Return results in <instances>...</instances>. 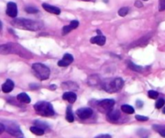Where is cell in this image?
Listing matches in <instances>:
<instances>
[{"instance_id":"cell-29","label":"cell","mask_w":165,"mask_h":138,"mask_svg":"<svg viewBox=\"0 0 165 138\" xmlns=\"http://www.w3.org/2000/svg\"><path fill=\"white\" fill-rule=\"evenodd\" d=\"M148 96H149V98H151V99H155L159 96V93L155 91H148Z\"/></svg>"},{"instance_id":"cell-26","label":"cell","mask_w":165,"mask_h":138,"mask_svg":"<svg viewBox=\"0 0 165 138\" xmlns=\"http://www.w3.org/2000/svg\"><path fill=\"white\" fill-rule=\"evenodd\" d=\"M35 124H36V126H37V127H40V128H47L49 126H48V124H47L45 122H41V121H40V120H36L35 121Z\"/></svg>"},{"instance_id":"cell-39","label":"cell","mask_w":165,"mask_h":138,"mask_svg":"<svg viewBox=\"0 0 165 138\" xmlns=\"http://www.w3.org/2000/svg\"><path fill=\"white\" fill-rule=\"evenodd\" d=\"M96 32H97V33H98V34H101V31H100V30H99V29H98V30H97V31H96Z\"/></svg>"},{"instance_id":"cell-37","label":"cell","mask_w":165,"mask_h":138,"mask_svg":"<svg viewBox=\"0 0 165 138\" xmlns=\"http://www.w3.org/2000/svg\"><path fill=\"white\" fill-rule=\"evenodd\" d=\"M2 28H3V24H2V22L0 20V31L2 30Z\"/></svg>"},{"instance_id":"cell-12","label":"cell","mask_w":165,"mask_h":138,"mask_svg":"<svg viewBox=\"0 0 165 138\" xmlns=\"http://www.w3.org/2000/svg\"><path fill=\"white\" fill-rule=\"evenodd\" d=\"M62 99H64V100H67V102H69L70 104H74L76 101V99H77V95H76L75 92L67 91L62 95Z\"/></svg>"},{"instance_id":"cell-34","label":"cell","mask_w":165,"mask_h":138,"mask_svg":"<svg viewBox=\"0 0 165 138\" xmlns=\"http://www.w3.org/2000/svg\"><path fill=\"white\" fill-rule=\"evenodd\" d=\"M136 105L139 108H141V107H142V106H143V103H142L141 100H137Z\"/></svg>"},{"instance_id":"cell-28","label":"cell","mask_w":165,"mask_h":138,"mask_svg":"<svg viewBox=\"0 0 165 138\" xmlns=\"http://www.w3.org/2000/svg\"><path fill=\"white\" fill-rule=\"evenodd\" d=\"M72 27L70 26V24H69V25H67V26H64L62 28V35H67V33H69V32L72 31Z\"/></svg>"},{"instance_id":"cell-24","label":"cell","mask_w":165,"mask_h":138,"mask_svg":"<svg viewBox=\"0 0 165 138\" xmlns=\"http://www.w3.org/2000/svg\"><path fill=\"white\" fill-rule=\"evenodd\" d=\"M129 8H127V7H124V8H121L119 9L118 10V15L121 17H125L126 16L127 14L129 13Z\"/></svg>"},{"instance_id":"cell-33","label":"cell","mask_w":165,"mask_h":138,"mask_svg":"<svg viewBox=\"0 0 165 138\" xmlns=\"http://www.w3.org/2000/svg\"><path fill=\"white\" fill-rule=\"evenodd\" d=\"M95 137L96 138H110L111 137V136L108 135V134H101V135L96 136Z\"/></svg>"},{"instance_id":"cell-30","label":"cell","mask_w":165,"mask_h":138,"mask_svg":"<svg viewBox=\"0 0 165 138\" xmlns=\"http://www.w3.org/2000/svg\"><path fill=\"white\" fill-rule=\"evenodd\" d=\"M135 118H136L137 120L139 121H142V122H144V121H147L149 120V118L147 117V116H139V115H136L135 116Z\"/></svg>"},{"instance_id":"cell-41","label":"cell","mask_w":165,"mask_h":138,"mask_svg":"<svg viewBox=\"0 0 165 138\" xmlns=\"http://www.w3.org/2000/svg\"><path fill=\"white\" fill-rule=\"evenodd\" d=\"M143 1H147V0H143Z\"/></svg>"},{"instance_id":"cell-5","label":"cell","mask_w":165,"mask_h":138,"mask_svg":"<svg viewBox=\"0 0 165 138\" xmlns=\"http://www.w3.org/2000/svg\"><path fill=\"white\" fill-rule=\"evenodd\" d=\"M32 69L36 78L40 79L41 81L46 80L49 78L50 75V70L47 67L46 65L42 63H34L32 65Z\"/></svg>"},{"instance_id":"cell-20","label":"cell","mask_w":165,"mask_h":138,"mask_svg":"<svg viewBox=\"0 0 165 138\" xmlns=\"http://www.w3.org/2000/svg\"><path fill=\"white\" fill-rule=\"evenodd\" d=\"M121 109L124 113H126V114H129V115L134 114V112H135L134 107H132V106H130V105H128V104L122 105V106L121 107Z\"/></svg>"},{"instance_id":"cell-35","label":"cell","mask_w":165,"mask_h":138,"mask_svg":"<svg viewBox=\"0 0 165 138\" xmlns=\"http://www.w3.org/2000/svg\"><path fill=\"white\" fill-rule=\"evenodd\" d=\"M4 131H5V125L0 123V134H2Z\"/></svg>"},{"instance_id":"cell-11","label":"cell","mask_w":165,"mask_h":138,"mask_svg":"<svg viewBox=\"0 0 165 138\" xmlns=\"http://www.w3.org/2000/svg\"><path fill=\"white\" fill-rule=\"evenodd\" d=\"M106 117H107L108 121L112 123H115L120 119L121 114H120V112L117 111V110H111V111H109L107 113V116Z\"/></svg>"},{"instance_id":"cell-3","label":"cell","mask_w":165,"mask_h":138,"mask_svg":"<svg viewBox=\"0 0 165 138\" xmlns=\"http://www.w3.org/2000/svg\"><path fill=\"white\" fill-rule=\"evenodd\" d=\"M34 109L38 115L41 116L49 117L54 115V110L53 105L46 101H39L34 104Z\"/></svg>"},{"instance_id":"cell-6","label":"cell","mask_w":165,"mask_h":138,"mask_svg":"<svg viewBox=\"0 0 165 138\" xmlns=\"http://www.w3.org/2000/svg\"><path fill=\"white\" fill-rule=\"evenodd\" d=\"M114 105H115V100L113 99H104L95 101V107L101 112L108 113L109 111L113 109Z\"/></svg>"},{"instance_id":"cell-1","label":"cell","mask_w":165,"mask_h":138,"mask_svg":"<svg viewBox=\"0 0 165 138\" xmlns=\"http://www.w3.org/2000/svg\"><path fill=\"white\" fill-rule=\"evenodd\" d=\"M12 26L17 28L28 30V31H39L44 28V24L41 21H36L28 19L18 18L11 21Z\"/></svg>"},{"instance_id":"cell-9","label":"cell","mask_w":165,"mask_h":138,"mask_svg":"<svg viewBox=\"0 0 165 138\" xmlns=\"http://www.w3.org/2000/svg\"><path fill=\"white\" fill-rule=\"evenodd\" d=\"M6 13L11 18H16L17 16V14H18V8H17L16 3H14V2H9L7 5Z\"/></svg>"},{"instance_id":"cell-2","label":"cell","mask_w":165,"mask_h":138,"mask_svg":"<svg viewBox=\"0 0 165 138\" xmlns=\"http://www.w3.org/2000/svg\"><path fill=\"white\" fill-rule=\"evenodd\" d=\"M11 53H15L19 55L20 57L25 58H32V53L28 50L22 47L21 45L16 43H8V44L0 45V54L8 55Z\"/></svg>"},{"instance_id":"cell-40","label":"cell","mask_w":165,"mask_h":138,"mask_svg":"<svg viewBox=\"0 0 165 138\" xmlns=\"http://www.w3.org/2000/svg\"><path fill=\"white\" fill-rule=\"evenodd\" d=\"M82 1H85V2H88V1H91V0H82Z\"/></svg>"},{"instance_id":"cell-23","label":"cell","mask_w":165,"mask_h":138,"mask_svg":"<svg viewBox=\"0 0 165 138\" xmlns=\"http://www.w3.org/2000/svg\"><path fill=\"white\" fill-rule=\"evenodd\" d=\"M127 65H128V67H129L130 70H132L134 71H136V72H142V69H143L142 66L135 65V64H134V63L132 62H130V61H128V62H127Z\"/></svg>"},{"instance_id":"cell-27","label":"cell","mask_w":165,"mask_h":138,"mask_svg":"<svg viewBox=\"0 0 165 138\" xmlns=\"http://www.w3.org/2000/svg\"><path fill=\"white\" fill-rule=\"evenodd\" d=\"M165 104V99H160L159 100L156 101V104H155V107L157 109H160L161 107H163V105Z\"/></svg>"},{"instance_id":"cell-8","label":"cell","mask_w":165,"mask_h":138,"mask_svg":"<svg viewBox=\"0 0 165 138\" xmlns=\"http://www.w3.org/2000/svg\"><path fill=\"white\" fill-rule=\"evenodd\" d=\"M76 114L81 120H87L92 116L93 111L90 107H81L76 111Z\"/></svg>"},{"instance_id":"cell-14","label":"cell","mask_w":165,"mask_h":138,"mask_svg":"<svg viewBox=\"0 0 165 138\" xmlns=\"http://www.w3.org/2000/svg\"><path fill=\"white\" fill-rule=\"evenodd\" d=\"M14 86H15V84H14L12 80H11V79H7V81H6L3 84V86H2V91H3L4 93H10L11 91H13Z\"/></svg>"},{"instance_id":"cell-19","label":"cell","mask_w":165,"mask_h":138,"mask_svg":"<svg viewBox=\"0 0 165 138\" xmlns=\"http://www.w3.org/2000/svg\"><path fill=\"white\" fill-rule=\"evenodd\" d=\"M66 120L68 121V122L72 123L74 122L75 120V118H74V115H73L72 112V107L70 106H68L67 108V112H66Z\"/></svg>"},{"instance_id":"cell-31","label":"cell","mask_w":165,"mask_h":138,"mask_svg":"<svg viewBox=\"0 0 165 138\" xmlns=\"http://www.w3.org/2000/svg\"><path fill=\"white\" fill-rule=\"evenodd\" d=\"M79 24V21L78 20H72L70 23V25L72 27L73 29H75L76 28H78Z\"/></svg>"},{"instance_id":"cell-7","label":"cell","mask_w":165,"mask_h":138,"mask_svg":"<svg viewBox=\"0 0 165 138\" xmlns=\"http://www.w3.org/2000/svg\"><path fill=\"white\" fill-rule=\"evenodd\" d=\"M5 130H7L9 134L14 136H17V137L23 136V133L21 132L20 128H19L18 125L16 124L15 123H8V124L5 126Z\"/></svg>"},{"instance_id":"cell-4","label":"cell","mask_w":165,"mask_h":138,"mask_svg":"<svg viewBox=\"0 0 165 138\" xmlns=\"http://www.w3.org/2000/svg\"><path fill=\"white\" fill-rule=\"evenodd\" d=\"M124 86L123 79L121 78L108 79L106 82H102L104 90L108 93H114L121 90Z\"/></svg>"},{"instance_id":"cell-42","label":"cell","mask_w":165,"mask_h":138,"mask_svg":"<svg viewBox=\"0 0 165 138\" xmlns=\"http://www.w3.org/2000/svg\"><path fill=\"white\" fill-rule=\"evenodd\" d=\"M163 1H164V3H165V0H163Z\"/></svg>"},{"instance_id":"cell-21","label":"cell","mask_w":165,"mask_h":138,"mask_svg":"<svg viewBox=\"0 0 165 138\" xmlns=\"http://www.w3.org/2000/svg\"><path fill=\"white\" fill-rule=\"evenodd\" d=\"M63 89H71V90H77L79 89V86L75 83L74 82H66L62 84Z\"/></svg>"},{"instance_id":"cell-22","label":"cell","mask_w":165,"mask_h":138,"mask_svg":"<svg viewBox=\"0 0 165 138\" xmlns=\"http://www.w3.org/2000/svg\"><path fill=\"white\" fill-rule=\"evenodd\" d=\"M29 130L31 131L32 133L35 134V135L37 136H41L45 134V130L43 128H40V127H37V126H33V127H30Z\"/></svg>"},{"instance_id":"cell-15","label":"cell","mask_w":165,"mask_h":138,"mask_svg":"<svg viewBox=\"0 0 165 138\" xmlns=\"http://www.w3.org/2000/svg\"><path fill=\"white\" fill-rule=\"evenodd\" d=\"M90 41L92 44H98L100 46H102L104 44H105L106 42V38L105 37H104L102 35H100V36H96V37H93L91 38Z\"/></svg>"},{"instance_id":"cell-38","label":"cell","mask_w":165,"mask_h":138,"mask_svg":"<svg viewBox=\"0 0 165 138\" xmlns=\"http://www.w3.org/2000/svg\"><path fill=\"white\" fill-rule=\"evenodd\" d=\"M163 114H165V107H163Z\"/></svg>"},{"instance_id":"cell-10","label":"cell","mask_w":165,"mask_h":138,"mask_svg":"<svg viewBox=\"0 0 165 138\" xmlns=\"http://www.w3.org/2000/svg\"><path fill=\"white\" fill-rule=\"evenodd\" d=\"M73 61H74V57L70 53H65L62 60H60L58 62V65L61 67H66V66L70 65L73 62Z\"/></svg>"},{"instance_id":"cell-17","label":"cell","mask_w":165,"mask_h":138,"mask_svg":"<svg viewBox=\"0 0 165 138\" xmlns=\"http://www.w3.org/2000/svg\"><path fill=\"white\" fill-rule=\"evenodd\" d=\"M152 128L155 132H157L160 135L165 137V125L164 124H154Z\"/></svg>"},{"instance_id":"cell-16","label":"cell","mask_w":165,"mask_h":138,"mask_svg":"<svg viewBox=\"0 0 165 138\" xmlns=\"http://www.w3.org/2000/svg\"><path fill=\"white\" fill-rule=\"evenodd\" d=\"M99 83L102 84V82L101 81V79H100L98 75H95V74H93V75H92L90 78H88V84H89L90 86H97Z\"/></svg>"},{"instance_id":"cell-13","label":"cell","mask_w":165,"mask_h":138,"mask_svg":"<svg viewBox=\"0 0 165 138\" xmlns=\"http://www.w3.org/2000/svg\"><path fill=\"white\" fill-rule=\"evenodd\" d=\"M42 8H44L47 12H49V13L55 14V15H59L61 13L60 8L54 7V6L49 5L48 3H42Z\"/></svg>"},{"instance_id":"cell-18","label":"cell","mask_w":165,"mask_h":138,"mask_svg":"<svg viewBox=\"0 0 165 138\" xmlns=\"http://www.w3.org/2000/svg\"><path fill=\"white\" fill-rule=\"evenodd\" d=\"M17 99L21 103H24V104H29L31 102L30 97L26 94V93H20L17 95Z\"/></svg>"},{"instance_id":"cell-36","label":"cell","mask_w":165,"mask_h":138,"mask_svg":"<svg viewBox=\"0 0 165 138\" xmlns=\"http://www.w3.org/2000/svg\"><path fill=\"white\" fill-rule=\"evenodd\" d=\"M56 88H57V86H55V85H50V86H49V89H51V90H53V91L55 90Z\"/></svg>"},{"instance_id":"cell-32","label":"cell","mask_w":165,"mask_h":138,"mask_svg":"<svg viewBox=\"0 0 165 138\" xmlns=\"http://www.w3.org/2000/svg\"><path fill=\"white\" fill-rule=\"evenodd\" d=\"M134 6H135L136 8H140L143 7V4H142V3L141 2V1H139V0H137V1H135V3H134Z\"/></svg>"},{"instance_id":"cell-25","label":"cell","mask_w":165,"mask_h":138,"mask_svg":"<svg viewBox=\"0 0 165 138\" xmlns=\"http://www.w3.org/2000/svg\"><path fill=\"white\" fill-rule=\"evenodd\" d=\"M24 10L27 13L29 14H36L37 12H39V10L37 8H34V7H31V6H29V7H26L24 8Z\"/></svg>"}]
</instances>
